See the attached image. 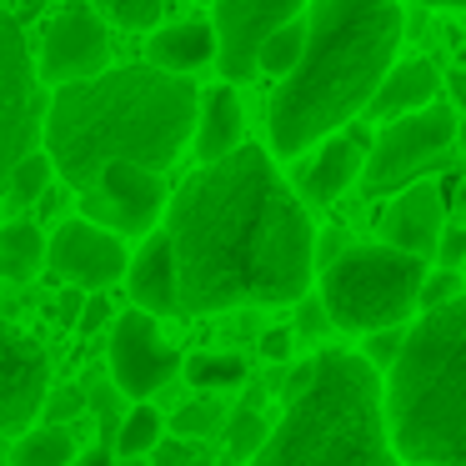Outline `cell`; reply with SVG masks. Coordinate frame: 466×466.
Segmentation results:
<instances>
[{
  "label": "cell",
  "instance_id": "cell-1",
  "mask_svg": "<svg viewBox=\"0 0 466 466\" xmlns=\"http://www.w3.org/2000/svg\"><path fill=\"white\" fill-rule=\"evenodd\" d=\"M166 236L181 276V316L286 306L311 291L316 226L261 146L201 166L171 196Z\"/></svg>",
  "mask_w": 466,
  "mask_h": 466
},
{
  "label": "cell",
  "instance_id": "cell-2",
  "mask_svg": "<svg viewBox=\"0 0 466 466\" xmlns=\"http://www.w3.org/2000/svg\"><path fill=\"white\" fill-rule=\"evenodd\" d=\"M201 91L191 76L156 66H116L91 81L61 86L46 106V156L56 176L76 191H91L106 166L166 171L196 141Z\"/></svg>",
  "mask_w": 466,
  "mask_h": 466
},
{
  "label": "cell",
  "instance_id": "cell-3",
  "mask_svg": "<svg viewBox=\"0 0 466 466\" xmlns=\"http://www.w3.org/2000/svg\"><path fill=\"white\" fill-rule=\"evenodd\" d=\"M396 0H311L306 51L271 96V151L296 161L371 106L401 51Z\"/></svg>",
  "mask_w": 466,
  "mask_h": 466
},
{
  "label": "cell",
  "instance_id": "cell-4",
  "mask_svg": "<svg viewBox=\"0 0 466 466\" xmlns=\"http://www.w3.org/2000/svg\"><path fill=\"white\" fill-rule=\"evenodd\" d=\"M246 466H406L386 431L381 376L361 351H321L286 381V411Z\"/></svg>",
  "mask_w": 466,
  "mask_h": 466
},
{
  "label": "cell",
  "instance_id": "cell-5",
  "mask_svg": "<svg viewBox=\"0 0 466 466\" xmlns=\"http://www.w3.org/2000/svg\"><path fill=\"white\" fill-rule=\"evenodd\" d=\"M381 406L406 466H466V296L406 326Z\"/></svg>",
  "mask_w": 466,
  "mask_h": 466
},
{
  "label": "cell",
  "instance_id": "cell-6",
  "mask_svg": "<svg viewBox=\"0 0 466 466\" xmlns=\"http://www.w3.org/2000/svg\"><path fill=\"white\" fill-rule=\"evenodd\" d=\"M431 276V261L406 256L386 241L346 246L321 271V306L336 331L371 336L386 326H406V316L421 301V286Z\"/></svg>",
  "mask_w": 466,
  "mask_h": 466
},
{
  "label": "cell",
  "instance_id": "cell-7",
  "mask_svg": "<svg viewBox=\"0 0 466 466\" xmlns=\"http://www.w3.org/2000/svg\"><path fill=\"white\" fill-rule=\"evenodd\" d=\"M451 151H456V111L446 101H431L426 111L381 126V136L371 141V156H366L361 191L371 201L376 196H401L406 186L441 171L451 161Z\"/></svg>",
  "mask_w": 466,
  "mask_h": 466
},
{
  "label": "cell",
  "instance_id": "cell-8",
  "mask_svg": "<svg viewBox=\"0 0 466 466\" xmlns=\"http://www.w3.org/2000/svg\"><path fill=\"white\" fill-rule=\"evenodd\" d=\"M41 81H35L25 31L0 15V196H11V176L25 156H35L41 141Z\"/></svg>",
  "mask_w": 466,
  "mask_h": 466
},
{
  "label": "cell",
  "instance_id": "cell-9",
  "mask_svg": "<svg viewBox=\"0 0 466 466\" xmlns=\"http://www.w3.org/2000/svg\"><path fill=\"white\" fill-rule=\"evenodd\" d=\"M301 5L306 0H216V71L226 76V86L261 76V46L281 25L301 21Z\"/></svg>",
  "mask_w": 466,
  "mask_h": 466
},
{
  "label": "cell",
  "instance_id": "cell-10",
  "mask_svg": "<svg viewBox=\"0 0 466 466\" xmlns=\"http://www.w3.org/2000/svg\"><path fill=\"white\" fill-rule=\"evenodd\" d=\"M106 361H111V381L121 396L131 401H151L156 391L176 381L181 371V351L161 336L156 316L146 311H121L111 321V346H106Z\"/></svg>",
  "mask_w": 466,
  "mask_h": 466
},
{
  "label": "cell",
  "instance_id": "cell-11",
  "mask_svg": "<svg viewBox=\"0 0 466 466\" xmlns=\"http://www.w3.org/2000/svg\"><path fill=\"white\" fill-rule=\"evenodd\" d=\"M161 211H166L161 171H146V166H131V161L106 166L91 191H81V216L116 236H151Z\"/></svg>",
  "mask_w": 466,
  "mask_h": 466
},
{
  "label": "cell",
  "instance_id": "cell-12",
  "mask_svg": "<svg viewBox=\"0 0 466 466\" xmlns=\"http://www.w3.org/2000/svg\"><path fill=\"white\" fill-rule=\"evenodd\" d=\"M46 266L76 291H106L131 271V251L116 231L76 216V221L56 226L51 246H46Z\"/></svg>",
  "mask_w": 466,
  "mask_h": 466
},
{
  "label": "cell",
  "instance_id": "cell-13",
  "mask_svg": "<svg viewBox=\"0 0 466 466\" xmlns=\"http://www.w3.org/2000/svg\"><path fill=\"white\" fill-rule=\"evenodd\" d=\"M106 61H111V35H106L96 5H66L41 41V81L61 91V86L101 76Z\"/></svg>",
  "mask_w": 466,
  "mask_h": 466
},
{
  "label": "cell",
  "instance_id": "cell-14",
  "mask_svg": "<svg viewBox=\"0 0 466 466\" xmlns=\"http://www.w3.org/2000/svg\"><path fill=\"white\" fill-rule=\"evenodd\" d=\"M46 396H51L46 351L21 326L0 321V431H25L46 411Z\"/></svg>",
  "mask_w": 466,
  "mask_h": 466
},
{
  "label": "cell",
  "instance_id": "cell-15",
  "mask_svg": "<svg viewBox=\"0 0 466 466\" xmlns=\"http://www.w3.org/2000/svg\"><path fill=\"white\" fill-rule=\"evenodd\" d=\"M441 231H446V196L436 181L406 186L381 216V241L406 251V256H421V261H436Z\"/></svg>",
  "mask_w": 466,
  "mask_h": 466
},
{
  "label": "cell",
  "instance_id": "cell-16",
  "mask_svg": "<svg viewBox=\"0 0 466 466\" xmlns=\"http://www.w3.org/2000/svg\"><path fill=\"white\" fill-rule=\"evenodd\" d=\"M371 136L366 131H336L316 146L311 161H301V201L306 206H336L341 191H351L366 171Z\"/></svg>",
  "mask_w": 466,
  "mask_h": 466
},
{
  "label": "cell",
  "instance_id": "cell-17",
  "mask_svg": "<svg viewBox=\"0 0 466 466\" xmlns=\"http://www.w3.org/2000/svg\"><path fill=\"white\" fill-rule=\"evenodd\" d=\"M136 311L146 316H181V276H176V251L171 236L151 231L146 246L131 256V271H126Z\"/></svg>",
  "mask_w": 466,
  "mask_h": 466
},
{
  "label": "cell",
  "instance_id": "cell-18",
  "mask_svg": "<svg viewBox=\"0 0 466 466\" xmlns=\"http://www.w3.org/2000/svg\"><path fill=\"white\" fill-rule=\"evenodd\" d=\"M436 96H441V71H436V61H426V56H416V61H396L391 76L381 81V91L371 96L366 116L381 121V126H391V121H401V116L426 111Z\"/></svg>",
  "mask_w": 466,
  "mask_h": 466
},
{
  "label": "cell",
  "instance_id": "cell-19",
  "mask_svg": "<svg viewBox=\"0 0 466 466\" xmlns=\"http://www.w3.org/2000/svg\"><path fill=\"white\" fill-rule=\"evenodd\" d=\"M146 66L171 76H191L201 66H216V25L206 15H191V21L161 25V31L146 41Z\"/></svg>",
  "mask_w": 466,
  "mask_h": 466
},
{
  "label": "cell",
  "instance_id": "cell-20",
  "mask_svg": "<svg viewBox=\"0 0 466 466\" xmlns=\"http://www.w3.org/2000/svg\"><path fill=\"white\" fill-rule=\"evenodd\" d=\"M241 146H246L241 96H236V86H211L201 96V116H196V156H201V166H211L241 151Z\"/></svg>",
  "mask_w": 466,
  "mask_h": 466
},
{
  "label": "cell",
  "instance_id": "cell-21",
  "mask_svg": "<svg viewBox=\"0 0 466 466\" xmlns=\"http://www.w3.org/2000/svg\"><path fill=\"white\" fill-rule=\"evenodd\" d=\"M46 236H41V226L35 221H11L5 231H0V276L5 281H31V276H41V266H46Z\"/></svg>",
  "mask_w": 466,
  "mask_h": 466
},
{
  "label": "cell",
  "instance_id": "cell-22",
  "mask_svg": "<svg viewBox=\"0 0 466 466\" xmlns=\"http://www.w3.org/2000/svg\"><path fill=\"white\" fill-rule=\"evenodd\" d=\"M161 441H166V421H161V411H156L151 401H136L131 411L121 416V431H116L111 451H121L126 461H141V456H151Z\"/></svg>",
  "mask_w": 466,
  "mask_h": 466
},
{
  "label": "cell",
  "instance_id": "cell-23",
  "mask_svg": "<svg viewBox=\"0 0 466 466\" xmlns=\"http://www.w3.org/2000/svg\"><path fill=\"white\" fill-rule=\"evenodd\" d=\"M261 401H266V391L261 396H251V401H241L231 416H226V451H231V461H251L256 451L266 446V436H271V426H266V416H261Z\"/></svg>",
  "mask_w": 466,
  "mask_h": 466
},
{
  "label": "cell",
  "instance_id": "cell-24",
  "mask_svg": "<svg viewBox=\"0 0 466 466\" xmlns=\"http://www.w3.org/2000/svg\"><path fill=\"white\" fill-rule=\"evenodd\" d=\"M186 381L196 386V391H231V386H241L246 381V361L236 351H196V356H186Z\"/></svg>",
  "mask_w": 466,
  "mask_h": 466
},
{
  "label": "cell",
  "instance_id": "cell-25",
  "mask_svg": "<svg viewBox=\"0 0 466 466\" xmlns=\"http://www.w3.org/2000/svg\"><path fill=\"white\" fill-rule=\"evenodd\" d=\"M15 466H71L76 461V436L66 426H35L15 441Z\"/></svg>",
  "mask_w": 466,
  "mask_h": 466
},
{
  "label": "cell",
  "instance_id": "cell-26",
  "mask_svg": "<svg viewBox=\"0 0 466 466\" xmlns=\"http://www.w3.org/2000/svg\"><path fill=\"white\" fill-rule=\"evenodd\" d=\"M171 431L186 436V441H206V436L226 431V406L216 396H201V401H186L181 411L171 416Z\"/></svg>",
  "mask_w": 466,
  "mask_h": 466
},
{
  "label": "cell",
  "instance_id": "cell-27",
  "mask_svg": "<svg viewBox=\"0 0 466 466\" xmlns=\"http://www.w3.org/2000/svg\"><path fill=\"white\" fill-rule=\"evenodd\" d=\"M301 51H306V21L281 25V31L261 46V71L266 76H281V81H286V76L296 71V61H301Z\"/></svg>",
  "mask_w": 466,
  "mask_h": 466
},
{
  "label": "cell",
  "instance_id": "cell-28",
  "mask_svg": "<svg viewBox=\"0 0 466 466\" xmlns=\"http://www.w3.org/2000/svg\"><path fill=\"white\" fill-rule=\"evenodd\" d=\"M51 181H56V161H51V156H46V151L25 156V161L15 166V176H11V201L15 206L41 201V196L51 191Z\"/></svg>",
  "mask_w": 466,
  "mask_h": 466
},
{
  "label": "cell",
  "instance_id": "cell-29",
  "mask_svg": "<svg viewBox=\"0 0 466 466\" xmlns=\"http://www.w3.org/2000/svg\"><path fill=\"white\" fill-rule=\"evenodd\" d=\"M96 15L116 21L121 31H151L161 25V0H96Z\"/></svg>",
  "mask_w": 466,
  "mask_h": 466
},
{
  "label": "cell",
  "instance_id": "cell-30",
  "mask_svg": "<svg viewBox=\"0 0 466 466\" xmlns=\"http://www.w3.org/2000/svg\"><path fill=\"white\" fill-rule=\"evenodd\" d=\"M401 346H406V326H386V331H371V336L361 341V361L371 366L376 376H381V371H391V366H396Z\"/></svg>",
  "mask_w": 466,
  "mask_h": 466
},
{
  "label": "cell",
  "instance_id": "cell-31",
  "mask_svg": "<svg viewBox=\"0 0 466 466\" xmlns=\"http://www.w3.org/2000/svg\"><path fill=\"white\" fill-rule=\"evenodd\" d=\"M151 466H211L206 441H186V436H166L151 451Z\"/></svg>",
  "mask_w": 466,
  "mask_h": 466
},
{
  "label": "cell",
  "instance_id": "cell-32",
  "mask_svg": "<svg viewBox=\"0 0 466 466\" xmlns=\"http://www.w3.org/2000/svg\"><path fill=\"white\" fill-rule=\"evenodd\" d=\"M456 296H466L461 271H446V266H431V276H426V286H421V301H416V311H436V306L456 301Z\"/></svg>",
  "mask_w": 466,
  "mask_h": 466
},
{
  "label": "cell",
  "instance_id": "cell-33",
  "mask_svg": "<svg viewBox=\"0 0 466 466\" xmlns=\"http://www.w3.org/2000/svg\"><path fill=\"white\" fill-rule=\"evenodd\" d=\"M86 411V391L81 386H61L46 396V426H71V416Z\"/></svg>",
  "mask_w": 466,
  "mask_h": 466
},
{
  "label": "cell",
  "instance_id": "cell-34",
  "mask_svg": "<svg viewBox=\"0 0 466 466\" xmlns=\"http://www.w3.org/2000/svg\"><path fill=\"white\" fill-rule=\"evenodd\" d=\"M436 266H446V271L466 266V226H451V231H441V246H436Z\"/></svg>",
  "mask_w": 466,
  "mask_h": 466
},
{
  "label": "cell",
  "instance_id": "cell-35",
  "mask_svg": "<svg viewBox=\"0 0 466 466\" xmlns=\"http://www.w3.org/2000/svg\"><path fill=\"white\" fill-rule=\"evenodd\" d=\"M326 326H331V316H326L321 296H301V316H296V336H321Z\"/></svg>",
  "mask_w": 466,
  "mask_h": 466
},
{
  "label": "cell",
  "instance_id": "cell-36",
  "mask_svg": "<svg viewBox=\"0 0 466 466\" xmlns=\"http://www.w3.org/2000/svg\"><path fill=\"white\" fill-rule=\"evenodd\" d=\"M291 346H296V331H286V326L261 331V356L266 361H291Z\"/></svg>",
  "mask_w": 466,
  "mask_h": 466
},
{
  "label": "cell",
  "instance_id": "cell-37",
  "mask_svg": "<svg viewBox=\"0 0 466 466\" xmlns=\"http://www.w3.org/2000/svg\"><path fill=\"white\" fill-rule=\"evenodd\" d=\"M81 311H86V301H81V291H76V286H66L61 291V301H56V321L61 326H81Z\"/></svg>",
  "mask_w": 466,
  "mask_h": 466
},
{
  "label": "cell",
  "instance_id": "cell-38",
  "mask_svg": "<svg viewBox=\"0 0 466 466\" xmlns=\"http://www.w3.org/2000/svg\"><path fill=\"white\" fill-rule=\"evenodd\" d=\"M106 321H111V301H101V296H96V301H86V311H81V331H101Z\"/></svg>",
  "mask_w": 466,
  "mask_h": 466
},
{
  "label": "cell",
  "instance_id": "cell-39",
  "mask_svg": "<svg viewBox=\"0 0 466 466\" xmlns=\"http://www.w3.org/2000/svg\"><path fill=\"white\" fill-rule=\"evenodd\" d=\"M71 466H116V451L111 446H91V451H81Z\"/></svg>",
  "mask_w": 466,
  "mask_h": 466
},
{
  "label": "cell",
  "instance_id": "cell-40",
  "mask_svg": "<svg viewBox=\"0 0 466 466\" xmlns=\"http://www.w3.org/2000/svg\"><path fill=\"white\" fill-rule=\"evenodd\" d=\"M416 5H436V11H466V0H416Z\"/></svg>",
  "mask_w": 466,
  "mask_h": 466
},
{
  "label": "cell",
  "instance_id": "cell-41",
  "mask_svg": "<svg viewBox=\"0 0 466 466\" xmlns=\"http://www.w3.org/2000/svg\"><path fill=\"white\" fill-rule=\"evenodd\" d=\"M451 91H456V101L466 106V76H451ZM461 116H466V111H461Z\"/></svg>",
  "mask_w": 466,
  "mask_h": 466
},
{
  "label": "cell",
  "instance_id": "cell-42",
  "mask_svg": "<svg viewBox=\"0 0 466 466\" xmlns=\"http://www.w3.org/2000/svg\"><path fill=\"white\" fill-rule=\"evenodd\" d=\"M456 146L466 151V116H456Z\"/></svg>",
  "mask_w": 466,
  "mask_h": 466
},
{
  "label": "cell",
  "instance_id": "cell-43",
  "mask_svg": "<svg viewBox=\"0 0 466 466\" xmlns=\"http://www.w3.org/2000/svg\"><path fill=\"white\" fill-rule=\"evenodd\" d=\"M456 211H466V181H461V191H456Z\"/></svg>",
  "mask_w": 466,
  "mask_h": 466
},
{
  "label": "cell",
  "instance_id": "cell-44",
  "mask_svg": "<svg viewBox=\"0 0 466 466\" xmlns=\"http://www.w3.org/2000/svg\"><path fill=\"white\" fill-rule=\"evenodd\" d=\"M21 5H41V0H21Z\"/></svg>",
  "mask_w": 466,
  "mask_h": 466
},
{
  "label": "cell",
  "instance_id": "cell-45",
  "mask_svg": "<svg viewBox=\"0 0 466 466\" xmlns=\"http://www.w3.org/2000/svg\"><path fill=\"white\" fill-rule=\"evenodd\" d=\"M126 466H141V461H126Z\"/></svg>",
  "mask_w": 466,
  "mask_h": 466
}]
</instances>
